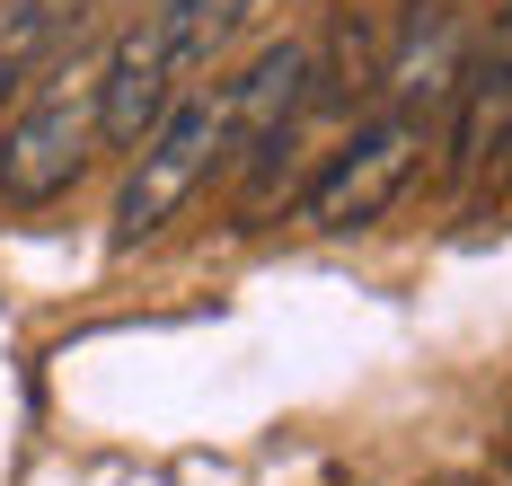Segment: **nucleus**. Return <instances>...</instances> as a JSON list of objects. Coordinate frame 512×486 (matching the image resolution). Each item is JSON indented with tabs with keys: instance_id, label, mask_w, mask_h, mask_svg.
<instances>
[{
	"instance_id": "nucleus-3",
	"label": "nucleus",
	"mask_w": 512,
	"mask_h": 486,
	"mask_svg": "<svg viewBox=\"0 0 512 486\" xmlns=\"http://www.w3.org/2000/svg\"><path fill=\"white\" fill-rule=\"evenodd\" d=\"M415 168H424V115L398 107V115H380V124H362L354 142L309 177L301 221H309V230H371V221L407 195Z\"/></svg>"
},
{
	"instance_id": "nucleus-9",
	"label": "nucleus",
	"mask_w": 512,
	"mask_h": 486,
	"mask_svg": "<svg viewBox=\"0 0 512 486\" xmlns=\"http://www.w3.org/2000/svg\"><path fill=\"white\" fill-rule=\"evenodd\" d=\"M504 486H512V451H504Z\"/></svg>"
},
{
	"instance_id": "nucleus-4",
	"label": "nucleus",
	"mask_w": 512,
	"mask_h": 486,
	"mask_svg": "<svg viewBox=\"0 0 512 486\" xmlns=\"http://www.w3.org/2000/svg\"><path fill=\"white\" fill-rule=\"evenodd\" d=\"M186 80H195V71H186V54L159 36V18H133V27L115 36V54L98 62V133L106 142H142L159 115L177 107Z\"/></svg>"
},
{
	"instance_id": "nucleus-5",
	"label": "nucleus",
	"mask_w": 512,
	"mask_h": 486,
	"mask_svg": "<svg viewBox=\"0 0 512 486\" xmlns=\"http://www.w3.org/2000/svg\"><path fill=\"white\" fill-rule=\"evenodd\" d=\"M301 98H309V45H274V54H256L248 80H230V160L274 151Z\"/></svg>"
},
{
	"instance_id": "nucleus-1",
	"label": "nucleus",
	"mask_w": 512,
	"mask_h": 486,
	"mask_svg": "<svg viewBox=\"0 0 512 486\" xmlns=\"http://www.w3.org/2000/svg\"><path fill=\"white\" fill-rule=\"evenodd\" d=\"M221 160H230V80L177 89V107L159 115L151 133H142V151H133V177H124V195H115V239L133 248V239L168 230Z\"/></svg>"
},
{
	"instance_id": "nucleus-2",
	"label": "nucleus",
	"mask_w": 512,
	"mask_h": 486,
	"mask_svg": "<svg viewBox=\"0 0 512 486\" xmlns=\"http://www.w3.org/2000/svg\"><path fill=\"white\" fill-rule=\"evenodd\" d=\"M98 71L89 62H71V71H53L45 98H27L18 124L0 133V204L9 213H45L62 204L71 186H80V168L98 151Z\"/></svg>"
},
{
	"instance_id": "nucleus-7",
	"label": "nucleus",
	"mask_w": 512,
	"mask_h": 486,
	"mask_svg": "<svg viewBox=\"0 0 512 486\" xmlns=\"http://www.w3.org/2000/svg\"><path fill=\"white\" fill-rule=\"evenodd\" d=\"M239 9L248 0H159L151 18H159V36L186 54V71H204L221 45H230V27H239Z\"/></svg>"
},
{
	"instance_id": "nucleus-6",
	"label": "nucleus",
	"mask_w": 512,
	"mask_h": 486,
	"mask_svg": "<svg viewBox=\"0 0 512 486\" xmlns=\"http://www.w3.org/2000/svg\"><path fill=\"white\" fill-rule=\"evenodd\" d=\"M80 27V0H0V98H18Z\"/></svg>"
},
{
	"instance_id": "nucleus-8",
	"label": "nucleus",
	"mask_w": 512,
	"mask_h": 486,
	"mask_svg": "<svg viewBox=\"0 0 512 486\" xmlns=\"http://www.w3.org/2000/svg\"><path fill=\"white\" fill-rule=\"evenodd\" d=\"M486 54H495V62L512 71V9H495V36H486Z\"/></svg>"
}]
</instances>
